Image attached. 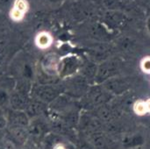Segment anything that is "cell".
<instances>
[{
  "instance_id": "1",
  "label": "cell",
  "mask_w": 150,
  "mask_h": 149,
  "mask_svg": "<svg viewBox=\"0 0 150 149\" xmlns=\"http://www.w3.org/2000/svg\"><path fill=\"white\" fill-rule=\"evenodd\" d=\"M29 99L27 97V95L24 92L18 90V91H12L10 96V101L9 105L11 106L12 110L14 111H22L25 112L29 105Z\"/></svg>"
},
{
  "instance_id": "2",
  "label": "cell",
  "mask_w": 150,
  "mask_h": 149,
  "mask_svg": "<svg viewBox=\"0 0 150 149\" xmlns=\"http://www.w3.org/2000/svg\"><path fill=\"white\" fill-rule=\"evenodd\" d=\"M61 60L54 55H47L41 61L42 71L49 76H59V67Z\"/></svg>"
},
{
  "instance_id": "3",
  "label": "cell",
  "mask_w": 150,
  "mask_h": 149,
  "mask_svg": "<svg viewBox=\"0 0 150 149\" xmlns=\"http://www.w3.org/2000/svg\"><path fill=\"white\" fill-rule=\"evenodd\" d=\"M78 69V63L74 58H66L64 60H61L60 67H59V76L67 77L74 73H76Z\"/></svg>"
},
{
  "instance_id": "4",
  "label": "cell",
  "mask_w": 150,
  "mask_h": 149,
  "mask_svg": "<svg viewBox=\"0 0 150 149\" xmlns=\"http://www.w3.org/2000/svg\"><path fill=\"white\" fill-rule=\"evenodd\" d=\"M55 90L47 85H40L34 88L33 94L35 97L43 102H49L55 97Z\"/></svg>"
},
{
  "instance_id": "5",
  "label": "cell",
  "mask_w": 150,
  "mask_h": 149,
  "mask_svg": "<svg viewBox=\"0 0 150 149\" xmlns=\"http://www.w3.org/2000/svg\"><path fill=\"white\" fill-rule=\"evenodd\" d=\"M145 143L144 137L141 134H135L131 137H127L123 141V146L127 149H134L142 146Z\"/></svg>"
},
{
  "instance_id": "6",
  "label": "cell",
  "mask_w": 150,
  "mask_h": 149,
  "mask_svg": "<svg viewBox=\"0 0 150 149\" xmlns=\"http://www.w3.org/2000/svg\"><path fill=\"white\" fill-rule=\"evenodd\" d=\"M36 44L40 48L46 49L51 46L52 39L50 37V35H48L47 33H40L36 39Z\"/></svg>"
},
{
  "instance_id": "7",
  "label": "cell",
  "mask_w": 150,
  "mask_h": 149,
  "mask_svg": "<svg viewBox=\"0 0 150 149\" xmlns=\"http://www.w3.org/2000/svg\"><path fill=\"white\" fill-rule=\"evenodd\" d=\"M134 112L136 115L138 116H144L148 114V110H147V105H146V101L139 99L137 100L133 106Z\"/></svg>"
},
{
  "instance_id": "8",
  "label": "cell",
  "mask_w": 150,
  "mask_h": 149,
  "mask_svg": "<svg viewBox=\"0 0 150 149\" xmlns=\"http://www.w3.org/2000/svg\"><path fill=\"white\" fill-rule=\"evenodd\" d=\"M21 75L23 78L27 81H31L35 76V70L30 64H25L23 68H21Z\"/></svg>"
},
{
  "instance_id": "9",
  "label": "cell",
  "mask_w": 150,
  "mask_h": 149,
  "mask_svg": "<svg viewBox=\"0 0 150 149\" xmlns=\"http://www.w3.org/2000/svg\"><path fill=\"white\" fill-rule=\"evenodd\" d=\"M10 96L11 93L9 92V90L0 86V108L4 106L6 104L9 105Z\"/></svg>"
},
{
  "instance_id": "10",
  "label": "cell",
  "mask_w": 150,
  "mask_h": 149,
  "mask_svg": "<svg viewBox=\"0 0 150 149\" xmlns=\"http://www.w3.org/2000/svg\"><path fill=\"white\" fill-rule=\"evenodd\" d=\"M140 67H141V70L143 73L150 75V56H147L142 60L140 63Z\"/></svg>"
},
{
  "instance_id": "11",
  "label": "cell",
  "mask_w": 150,
  "mask_h": 149,
  "mask_svg": "<svg viewBox=\"0 0 150 149\" xmlns=\"http://www.w3.org/2000/svg\"><path fill=\"white\" fill-rule=\"evenodd\" d=\"M6 127H8L7 114L4 113L3 108H0V131L4 130Z\"/></svg>"
},
{
  "instance_id": "12",
  "label": "cell",
  "mask_w": 150,
  "mask_h": 149,
  "mask_svg": "<svg viewBox=\"0 0 150 149\" xmlns=\"http://www.w3.org/2000/svg\"><path fill=\"white\" fill-rule=\"evenodd\" d=\"M16 149H33V147L30 145V144H28L27 142L26 143H25V144H23V145H20L18 148Z\"/></svg>"
},
{
  "instance_id": "13",
  "label": "cell",
  "mask_w": 150,
  "mask_h": 149,
  "mask_svg": "<svg viewBox=\"0 0 150 149\" xmlns=\"http://www.w3.org/2000/svg\"><path fill=\"white\" fill-rule=\"evenodd\" d=\"M146 101V105H147V110H148V114H150V98L145 100Z\"/></svg>"
},
{
  "instance_id": "14",
  "label": "cell",
  "mask_w": 150,
  "mask_h": 149,
  "mask_svg": "<svg viewBox=\"0 0 150 149\" xmlns=\"http://www.w3.org/2000/svg\"><path fill=\"white\" fill-rule=\"evenodd\" d=\"M53 149H66V148L62 144H56Z\"/></svg>"
},
{
  "instance_id": "15",
  "label": "cell",
  "mask_w": 150,
  "mask_h": 149,
  "mask_svg": "<svg viewBox=\"0 0 150 149\" xmlns=\"http://www.w3.org/2000/svg\"><path fill=\"white\" fill-rule=\"evenodd\" d=\"M147 30H148V32L150 35V17L149 18V19L147 20Z\"/></svg>"
},
{
  "instance_id": "16",
  "label": "cell",
  "mask_w": 150,
  "mask_h": 149,
  "mask_svg": "<svg viewBox=\"0 0 150 149\" xmlns=\"http://www.w3.org/2000/svg\"><path fill=\"white\" fill-rule=\"evenodd\" d=\"M2 61H3V55L0 54V64L2 63Z\"/></svg>"
}]
</instances>
